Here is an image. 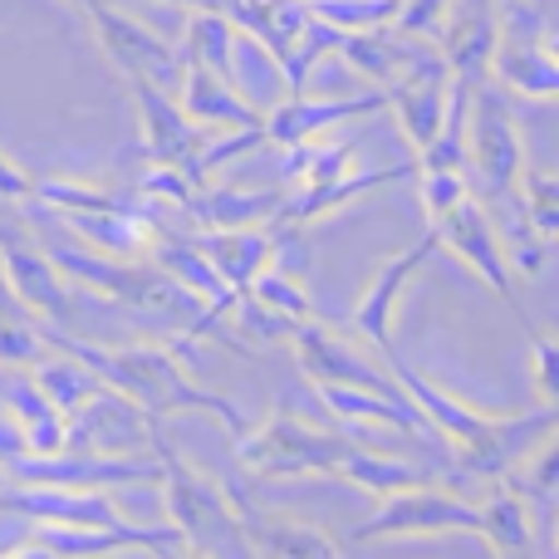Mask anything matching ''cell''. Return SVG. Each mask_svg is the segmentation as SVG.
I'll return each mask as SVG.
<instances>
[{
  "instance_id": "obj_1",
  "label": "cell",
  "mask_w": 559,
  "mask_h": 559,
  "mask_svg": "<svg viewBox=\"0 0 559 559\" xmlns=\"http://www.w3.org/2000/svg\"><path fill=\"white\" fill-rule=\"evenodd\" d=\"M45 344L69 348L74 358H84V364L94 368L108 388L128 393L138 407H147L157 423L173 417V413H212V417H222V423L231 427V437L246 427L241 407H236L231 397L212 393V388L192 383V373L182 368V358H177L173 348H163V344L104 348V344H84V338L64 334V329H55V324H45Z\"/></svg>"
},
{
  "instance_id": "obj_2",
  "label": "cell",
  "mask_w": 559,
  "mask_h": 559,
  "mask_svg": "<svg viewBox=\"0 0 559 559\" xmlns=\"http://www.w3.org/2000/svg\"><path fill=\"white\" fill-rule=\"evenodd\" d=\"M157 462H163V501H167V521L177 525V535L187 540V555H246L241 545V525H236V501L226 486L206 481L167 437H157Z\"/></svg>"
},
{
  "instance_id": "obj_3",
  "label": "cell",
  "mask_w": 559,
  "mask_h": 559,
  "mask_svg": "<svg viewBox=\"0 0 559 559\" xmlns=\"http://www.w3.org/2000/svg\"><path fill=\"white\" fill-rule=\"evenodd\" d=\"M348 437H334L324 427L299 423L295 413L275 407L271 417H261L255 427L236 432V462L251 476L265 481H285V476H334V466L344 462Z\"/></svg>"
},
{
  "instance_id": "obj_4",
  "label": "cell",
  "mask_w": 559,
  "mask_h": 559,
  "mask_svg": "<svg viewBox=\"0 0 559 559\" xmlns=\"http://www.w3.org/2000/svg\"><path fill=\"white\" fill-rule=\"evenodd\" d=\"M481 525V506L472 496H462L447 481H423L403 486V491L378 496V511L368 521H358L354 540H427V535H476Z\"/></svg>"
},
{
  "instance_id": "obj_5",
  "label": "cell",
  "mask_w": 559,
  "mask_h": 559,
  "mask_svg": "<svg viewBox=\"0 0 559 559\" xmlns=\"http://www.w3.org/2000/svg\"><path fill=\"white\" fill-rule=\"evenodd\" d=\"M525 167V133L511 104L491 84H476L466 98V177L486 182V197H515V177Z\"/></svg>"
},
{
  "instance_id": "obj_6",
  "label": "cell",
  "mask_w": 559,
  "mask_h": 559,
  "mask_svg": "<svg viewBox=\"0 0 559 559\" xmlns=\"http://www.w3.org/2000/svg\"><path fill=\"white\" fill-rule=\"evenodd\" d=\"M432 241L442 246V251H452L456 261L472 265V271L481 275L486 285H491L496 295H501L506 305H511L515 314L525 319L521 299H515V265H511V251H506V236H501V226H496L491 206H486L481 197L466 192L456 206H447V212L432 222Z\"/></svg>"
},
{
  "instance_id": "obj_7",
  "label": "cell",
  "mask_w": 559,
  "mask_h": 559,
  "mask_svg": "<svg viewBox=\"0 0 559 559\" xmlns=\"http://www.w3.org/2000/svg\"><path fill=\"white\" fill-rule=\"evenodd\" d=\"M289 348H295V364H299V373H305L309 383H344V388H364V393H378V397H393V403L417 407L413 397L403 393V383L388 373V364L364 358V348L348 344L338 329L319 324L314 314L295 324Z\"/></svg>"
},
{
  "instance_id": "obj_8",
  "label": "cell",
  "mask_w": 559,
  "mask_h": 559,
  "mask_svg": "<svg viewBox=\"0 0 559 559\" xmlns=\"http://www.w3.org/2000/svg\"><path fill=\"white\" fill-rule=\"evenodd\" d=\"M123 550H143V555H187V540L177 535L173 521H167V525H123V531H94V525L35 521L29 540L0 545V555H64V559L123 555Z\"/></svg>"
},
{
  "instance_id": "obj_9",
  "label": "cell",
  "mask_w": 559,
  "mask_h": 559,
  "mask_svg": "<svg viewBox=\"0 0 559 559\" xmlns=\"http://www.w3.org/2000/svg\"><path fill=\"white\" fill-rule=\"evenodd\" d=\"M64 427H69L64 447H79V452H153L157 437H163L147 407H138L133 397L108 383H98L84 403L69 407Z\"/></svg>"
},
{
  "instance_id": "obj_10",
  "label": "cell",
  "mask_w": 559,
  "mask_h": 559,
  "mask_svg": "<svg viewBox=\"0 0 559 559\" xmlns=\"http://www.w3.org/2000/svg\"><path fill=\"white\" fill-rule=\"evenodd\" d=\"M84 20H88V29H94L98 49L108 55V64H114L128 84H133V79H147V84H163V88L177 84L182 55H177V49L167 45V39L157 35L147 20L128 15V10L108 5V0L88 10Z\"/></svg>"
},
{
  "instance_id": "obj_11",
  "label": "cell",
  "mask_w": 559,
  "mask_h": 559,
  "mask_svg": "<svg viewBox=\"0 0 559 559\" xmlns=\"http://www.w3.org/2000/svg\"><path fill=\"white\" fill-rule=\"evenodd\" d=\"M133 98H138V128H143V153L153 163H177L197 187H206V173H202V147H206V128L192 123L182 114V104L173 98V88L163 84H147V79H133Z\"/></svg>"
},
{
  "instance_id": "obj_12",
  "label": "cell",
  "mask_w": 559,
  "mask_h": 559,
  "mask_svg": "<svg viewBox=\"0 0 559 559\" xmlns=\"http://www.w3.org/2000/svg\"><path fill=\"white\" fill-rule=\"evenodd\" d=\"M0 511L25 515V521H55V525H94V531H123L133 525L114 506L108 491H84V486H45V481H0Z\"/></svg>"
},
{
  "instance_id": "obj_13",
  "label": "cell",
  "mask_w": 559,
  "mask_h": 559,
  "mask_svg": "<svg viewBox=\"0 0 559 559\" xmlns=\"http://www.w3.org/2000/svg\"><path fill=\"white\" fill-rule=\"evenodd\" d=\"M550 432H559V407L540 403L535 413H496V427L476 452H456L452 472L462 481H506V476L521 466V456L535 442H545Z\"/></svg>"
},
{
  "instance_id": "obj_14",
  "label": "cell",
  "mask_w": 559,
  "mask_h": 559,
  "mask_svg": "<svg viewBox=\"0 0 559 559\" xmlns=\"http://www.w3.org/2000/svg\"><path fill=\"white\" fill-rule=\"evenodd\" d=\"M501 39V5L496 0H452L437 29V49L447 59V74L462 84H491V55Z\"/></svg>"
},
{
  "instance_id": "obj_15",
  "label": "cell",
  "mask_w": 559,
  "mask_h": 559,
  "mask_svg": "<svg viewBox=\"0 0 559 559\" xmlns=\"http://www.w3.org/2000/svg\"><path fill=\"white\" fill-rule=\"evenodd\" d=\"M437 255V241H432V231L423 236V241L413 246V251H403V255H388L383 261V271L373 275V285L364 289V299L354 305V334L364 338L368 348H373L378 358H393L397 354V338H393V319H397V299L407 295V285H413V275L423 271L427 261Z\"/></svg>"
},
{
  "instance_id": "obj_16",
  "label": "cell",
  "mask_w": 559,
  "mask_h": 559,
  "mask_svg": "<svg viewBox=\"0 0 559 559\" xmlns=\"http://www.w3.org/2000/svg\"><path fill=\"white\" fill-rule=\"evenodd\" d=\"M231 501H236V525H241L246 555H271V559H338L344 555V545L324 525L299 521V515H285V511H261V506H246L241 496H231Z\"/></svg>"
},
{
  "instance_id": "obj_17",
  "label": "cell",
  "mask_w": 559,
  "mask_h": 559,
  "mask_svg": "<svg viewBox=\"0 0 559 559\" xmlns=\"http://www.w3.org/2000/svg\"><path fill=\"white\" fill-rule=\"evenodd\" d=\"M388 373L403 383V393L413 397L417 407H423V417L437 427V437H442V442H452L456 452H476V447L491 437L496 413H481V407H472V403H462V397H452L447 388H437L432 378H423V373H417V368L403 358V348L388 358Z\"/></svg>"
},
{
  "instance_id": "obj_18",
  "label": "cell",
  "mask_w": 559,
  "mask_h": 559,
  "mask_svg": "<svg viewBox=\"0 0 559 559\" xmlns=\"http://www.w3.org/2000/svg\"><path fill=\"white\" fill-rule=\"evenodd\" d=\"M0 271L5 285L39 324H64L69 309H74V285L59 275V265L45 251L15 241V236H0Z\"/></svg>"
},
{
  "instance_id": "obj_19",
  "label": "cell",
  "mask_w": 559,
  "mask_h": 559,
  "mask_svg": "<svg viewBox=\"0 0 559 559\" xmlns=\"http://www.w3.org/2000/svg\"><path fill=\"white\" fill-rule=\"evenodd\" d=\"M378 108H383L378 88L373 94H354V98H314L305 88V94H280L261 114V128H265V143L289 147V143H305V138H324L344 118H364V114H378Z\"/></svg>"
},
{
  "instance_id": "obj_20",
  "label": "cell",
  "mask_w": 559,
  "mask_h": 559,
  "mask_svg": "<svg viewBox=\"0 0 559 559\" xmlns=\"http://www.w3.org/2000/svg\"><path fill=\"white\" fill-rule=\"evenodd\" d=\"M403 177H413V163H403V167H368V173L348 167V173L329 177V182H309V187H299L295 197H285L271 226H280V231H305V226H314L319 216L344 212L348 202L383 192V187L403 182Z\"/></svg>"
},
{
  "instance_id": "obj_21",
  "label": "cell",
  "mask_w": 559,
  "mask_h": 559,
  "mask_svg": "<svg viewBox=\"0 0 559 559\" xmlns=\"http://www.w3.org/2000/svg\"><path fill=\"white\" fill-rule=\"evenodd\" d=\"M197 10H222L241 35H251L280 69L289 64L299 35L309 25V5L305 0H197Z\"/></svg>"
},
{
  "instance_id": "obj_22",
  "label": "cell",
  "mask_w": 559,
  "mask_h": 559,
  "mask_svg": "<svg viewBox=\"0 0 559 559\" xmlns=\"http://www.w3.org/2000/svg\"><path fill=\"white\" fill-rule=\"evenodd\" d=\"M173 98L182 104V114L192 118V123L206 128V133H226V128L261 123V114H255V108L246 104V98L236 94L222 74H212V69L197 64V59H182L177 84H173Z\"/></svg>"
},
{
  "instance_id": "obj_23",
  "label": "cell",
  "mask_w": 559,
  "mask_h": 559,
  "mask_svg": "<svg viewBox=\"0 0 559 559\" xmlns=\"http://www.w3.org/2000/svg\"><path fill=\"white\" fill-rule=\"evenodd\" d=\"M202 246V255L212 261V271L241 295L280 251V231L275 226H206L192 236Z\"/></svg>"
},
{
  "instance_id": "obj_24",
  "label": "cell",
  "mask_w": 559,
  "mask_h": 559,
  "mask_svg": "<svg viewBox=\"0 0 559 559\" xmlns=\"http://www.w3.org/2000/svg\"><path fill=\"white\" fill-rule=\"evenodd\" d=\"M69 236L88 251L118 255V261H147V246L157 236V222L147 212H55Z\"/></svg>"
},
{
  "instance_id": "obj_25",
  "label": "cell",
  "mask_w": 559,
  "mask_h": 559,
  "mask_svg": "<svg viewBox=\"0 0 559 559\" xmlns=\"http://www.w3.org/2000/svg\"><path fill=\"white\" fill-rule=\"evenodd\" d=\"M476 535L486 540V550L496 559H525L540 550V540H535V515L531 506L521 501V491H511L506 481H491V496H486L481 506V525H476Z\"/></svg>"
},
{
  "instance_id": "obj_26",
  "label": "cell",
  "mask_w": 559,
  "mask_h": 559,
  "mask_svg": "<svg viewBox=\"0 0 559 559\" xmlns=\"http://www.w3.org/2000/svg\"><path fill=\"white\" fill-rule=\"evenodd\" d=\"M280 202H285V187H261V192H246V187H202L187 206V216L202 226H271Z\"/></svg>"
},
{
  "instance_id": "obj_27",
  "label": "cell",
  "mask_w": 559,
  "mask_h": 559,
  "mask_svg": "<svg viewBox=\"0 0 559 559\" xmlns=\"http://www.w3.org/2000/svg\"><path fill=\"white\" fill-rule=\"evenodd\" d=\"M338 481L358 486L368 496H388V491H403V486H423V481H442V472H427V466H413L407 456H388L373 452V447H348L344 462L334 466Z\"/></svg>"
},
{
  "instance_id": "obj_28",
  "label": "cell",
  "mask_w": 559,
  "mask_h": 559,
  "mask_svg": "<svg viewBox=\"0 0 559 559\" xmlns=\"http://www.w3.org/2000/svg\"><path fill=\"white\" fill-rule=\"evenodd\" d=\"M5 413L20 423V437H25V452L29 456H45V452H59L69 442V427H64V413L49 403L45 393L35 388V378L20 373L15 383L5 388Z\"/></svg>"
},
{
  "instance_id": "obj_29",
  "label": "cell",
  "mask_w": 559,
  "mask_h": 559,
  "mask_svg": "<svg viewBox=\"0 0 559 559\" xmlns=\"http://www.w3.org/2000/svg\"><path fill=\"white\" fill-rule=\"evenodd\" d=\"M29 202H45L49 212H138L128 192H114V187H98V182H79V177H35Z\"/></svg>"
},
{
  "instance_id": "obj_30",
  "label": "cell",
  "mask_w": 559,
  "mask_h": 559,
  "mask_svg": "<svg viewBox=\"0 0 559 559\" xmlns=\"http://www.w3.org/2000/svg\"><path fill=\"white\" fill-rule=\"evenodd\" d=\"M348 167H354V143H344V138H329V133H324V143H319V138L289 143L285 157H280V173H285L295 187L329 182V177L348 173Z\"/></svg>"
},
{
  "instance_id": "obj_31",
  "label": "cell",
  "mask_w": 559,
  "mask_h": 559,
  "mask_svg": "<svg viewBox=\"0 0 559 559\" xmlns=\"http://www.w3.org/2000/svg\"><path fill=\"white\" fill-rule=\"evenodd\" d=\"M309 15L334 29H383L397 20L403 0H305Z\"/></svg>"
},
{
  "instance_id": "obj_32",
  "label": "cell",
  "mask_w": 559,
  "mask_h": 559,
  "mask_svg": "<svg viewBox=\"0 0 559 559\" xmlns=\"http://www.w3.org/2000/svg\"><path fill=\"white\" fill-rule=\"evenodd\" d=\"M521 212L525 222H531V231L540 236V241H550L559 231V182L555 173H545V167H521Z\"/></svg>"
},
{
  "instance_id": "obj_33",
  "label": "cell",
  "mask_w": 559,
  "mask_h": 559,
  "mask_svg": "<svg viewBox=\"0 0 559 559\" xmlns=\"http://www.w3.org/2000/svg\"><path fill=\"white\" fill-rule=\"evenodd\" d=\"M246 295H255L261 305H271V309H280V314H289L299 324V319H309L314 314V305H309V289H305V280H299L295 271H285V265H265L261 275L246 285Z\"/></svg>"
},
{
  "instance_id": "obj_34",
  "label": "cell",
  "mask_w": 559,
  "mask_h": 559,
  "mask_svg": "<svg viewBox=\"0 0 559 559\" xmlns=\"http://www.w3.org/2000/svg\"><path fill=\"white\" fill-rule=\"evenodd\" d=\"M133 192L143 197V202L173 206V212H182V216H187V206H192V197L202 192V187H197L177 163H153V167L143 173V182H133Z\"/></svg>"
},
{
  "instance_id": "obj_35",
  "label": "cell",
  "mask_w": 559,
  "mask_h": 559,
  "mask_svg": "<svg viewBox=\"0 0 559 559\" xmlns=\"http://www.w3.org/2000/svg\"><path fill=\"white\" fill-rule=\"evenodd\" d=\"M226 314H236L241 334L246 338H261V344H289V334H295V319L280 314V309H271V305H261V299L246 295V289L231 299V309H226Z\"/></svg>"
},
{
  "instance_id": "obj_36",
  "label": "cell",
  "mask_w": 559,
  "mask_h": 559,
  "mask_svg": "<svg viewBox=\"0 0 559 559\" xmlns=\"http://www.w3.org/2000/svg\"><path fill=\"white\" fill-rule=\"evenodd\" d=\"M413 177H417V197H423V216H427V226H432L437 216L447 212V206H456L466 192H472L466 173H413Z\"/></svg>"
},
{
  "instance_id": "obj_37",
  "label": "cell",
  "mask_w": 559,
  "mask_h": 559,
  "mask_svg": "<svg viewBox=\"0 0 559 559\" xmlns=\"http://www.w3.org/2000/svg\"><path fill=\"white\" fill-rule=\"evenodd\" d=\"M531 373L540 403H559V344L555 334H531Z\"/></svg>"
},
{
  "instance_id": "obj_38",
  "label": "cell",
  "mask_w": 559,
  "mask_h": 559,
  "mask_svg": "<svg viewBox=\"0 0 559 559\" xmlns=\"http://www.w3.org/2000/svg\"><path fill=\"white\" fill-rule=\"evenodd\" d=\"M452 0H403V10H397L393 25L407 29V35H423V39H437V29H442V15Z\"/></svg>"
},
{
  "instance_id": "obj_39",
  "label": "cell",
  "mask_w": 559,
  "mask_h": 559,
  "mask_svg": "<svg viewBox=\"0 0 559 559\" xmlns=\"http://www.w3.org/2000/svg\"><path fill=\"white\" fill-rule=\"evenodd\" d=\"M29 192H35V177L0 153V202H29Z\"/></svg>"
},
{
  "instance_id": "obj_40",
  "label": "cell",
  "mask_w": 559,
  "mask_h": 559,
  "mask_svg": "<svg viewBox=\"0 0 559 559\" xmlns=\"http://www.w3.org/2000/svg\"><path fill=\"white\" fill-rule=\"evenodd\" d=\"M25 452V437H20V423L10 413H0V466L15 462V456Z\"/></svg>"
},
{
  "instance_id": "obj_41",
  "label": "cell",
  "mask_w": 559,
  "mask_h": 559,
  "mask_svg": "<svg viewBox=\"0 0 559 559\" xmlns=\"http://www.w3.org/2000/svg\"><path fill=\"white\" fill-rule=\"evenodd\" d=\"M64 5H74L79 15H88V10H94V5H104V0H64Z\"/></svg>"
},
{
  "instance_id": "obj_42",
  "label": "cell",
  "mask_w": 559,
  "mask_h": 559,
  "mask_svg": "<svg viewBox=\"0 0 559 559\" xmlns=\"http://www.w3.org/2000/svg\"><path fill=\"white\" fill-rule=\"evenodd\" d=\"M153 5H182V10H197V0H153Z\"/></svg>"
},
{
  "instance_id": "obj_43",
  "label": "cell",
  "mask_w": 559,
  "mask_h": 559,
  "mask_svg": "<svg viewBox=\"0 0 559 559\" xmlns=\"http://www.w3.org/2000/svg\"><path fill=\"white\" fill-rule=\"evenodd\" d=\"M0 481H5V466H0Z\"/></svg>"
},
{
  "instance_id": "obj_44",
  "label": "cell",
  "mask_w": 559,
  "mask_h": 559,
  "mask_svg": "<svg viewBox=\"0 0 559 559\" xmlns=\"http://www.w3.org/2000/svg\"><path fill=\"white\" fill-rule=\"evenodd\" d=\"M496 5H506V0H496Z\"/></svg>"
}]
</instances>
